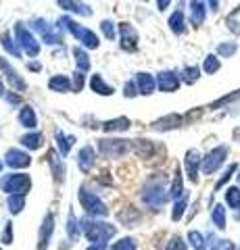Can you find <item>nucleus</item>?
I'll return each mask as SVG.
<instances>
[{
  "mask_svg": "<svg viewBox=\"0 0 240 250\" xmlns=\"http://www.w3.org/2000/svg\"><path fill=\"white\" fill-rule=\"evenodd\" d=\"M226 156H228V148L226 146H219V148H215V150H211L203 159V171L207 175H211L213 171H218V167L223 165Z\"/></svg>",
  "mask_w": 240,
  "mask_h": 250,
  "instance_id": "obj_1",
  "label": "nucleus"
},
{
  "mask_svg": "<svg viewBox=\"0 0 240 250\" xmlns=\"http://www.w3.org/2000/svg\"><path fill=\"white\" fill-rule=\"evenodd\" d=\"M80 200H82V205H84V208L88 210V213H92V215H107L109 210L105 208V205L100 202L94 194H90L88 190H82L80 192Z\"/></svg>",
  "mask_w": 240,
  "mask_h": 250,
  "instance_id": "obj_2",
  "label": "nucleus"
},
{
  "mask_svg": "<svg viewBox=\"0 0 240 250\" xmlns=\"http://www.w3.org/2000/svg\"><path fill=\"white\" fill-rule=\"evenodd\" d=\"M2 188L6 192H13V194H23L29 188V177L27 175H9L2 182Z\"/></svg>",
  "mask_w": 240,
  "mask_h": 250,
  "instance_id": "obj_3",
  "label": "nucleus"
},
{
  "mask_svg": "<svg viewBox=\"0 0 240 250\" xmlns=\"http://www.w3.org/2000/svg\"><path fill=\"white\" fill-rule=\"evenodd\" d=\"M128 148L130 146L126 140H103V142H100V150L109 156H121Z\"/></svg>",
  "mask_w": 240,
  "mask_h": 250,
  "instance_id": "obj_4",
  "label": "nucleus"
},
{
  "mask_svg": "<svg viewBox=\"0 0 240 250\" xmlns=\"http://www.w3.org/2000/svg\"><path fill=\"white\" fill-rule=\"evenodd\" d=\"M184 165H186V173H188L190 182H196L198 179V167H200V154L198 150H188L184 159Z\"/></svg>",
  "mask_w": 240,
  "mask_h": 250,
  "instance_id": "obj_5",
  "label": "nucleus"
},
{
  "mask_svg": "<svg viewBox=\"0 0 240 250\" xmlns=\"http://www.w3.org/2000/svg\"><path fill=\"white\" fill-rule=\"evenodd\" d=\"M159 85L163 92H174V90H177V85H180V80H177L175 73L165 71V73L159 75Z\"/></svg>",
  "mask_w": 240,
  "mask_h": 250,
  "instance_id": "obj_6",
  "label": "nucleus"
},
{
  "mask_svg": "<svg viewBox=\"0 0 240 250\" xmlns=\"http://www.w3.org/2000/svg\"><path fill=\"white\" fill-rule=\"evenodd\" d=\"M207 17V9H205V2L203 0H192V23L195 25H200Z\"/></svg>",
  "mask_w": 240,
  "mask_h": 250,
  "instance_id": "obj_7",
  "label": "nucleus"
},
{
  "mask_svg": "<svg viewBox=\"0 0 240 250\" xmlns=\"http://www.w3.org/2000/svg\"><path fill=\"white\" fill-rule=\"evenodd\" d=\"M6 156H9V159H6V163H9L11 167H27V165H29V156H27L25 152L11 150Z\"/></svg>",
  "mask_w": 240,
  "mask_h": 250,
  "instance_id": "obj_8",
  "label": "nucleus"
},
{
  "mask_svg": "<svg viewBox=\"0 0 240 250\" xmlns=\"http://www.w3.org/2000/svg\"><path fill=\"white\" fill-rule=\"evenodd\" d=\"M77 159H80V169H82V171H88V169L92 167V163H94V150H92L90 146H86V148H84V150L80 152V156H77Z\"/></svg>",
  "mask_w": 240,
  "mask_h": 250,
  "instance_id": "obj_9",
  "label": "nucleus"
},
{
  "mask_svg": "<svg viewBox=\"0 0 240 250\" xmlns=\"http://www.w3.org/2000/svg\"><path fill=\"white\" fill-rule=\"evenodd\" d=\"M123 34V48H136V31L130 25H121Z\"/></svg>",
  "mask_w": 240,
  "mask_h": 250,
  "instance_id": "obj_10",
  "label": "nucleus"
},
{
  "mask_svg": "<svg viewBox=\"0 0 240 250\" xmlns=\"http://www.w3.org/2000/svg\"><path fill=\"white\" fill-rule=\"evenodd\" d=\"M226 25L230 31H234V34L240 36V6L238 9H234L230 15H228V19H226Z\"/></svg>",
  "mask_w": 240,
  "mask_h": 250,
  "instance_id": "obj_11",
  "label": "nucleus"
},
{
  "mask_svg": "<svg viewBox=\"0 0 240 250\" xmlns=\"http://www.w3.org/2000/svg\"><path fill=\"white\" fill-rule=\"evenodd\" d=\"M226 202L230 205V208H234V210H240V190L238 188H228V192H226Z\"/></svg>",
  "mask_w": 240,
  "mask_h": 250,
  "instance_id": "obj_12",
  "label": "nucleus"
},
{
  "mask_svg": "<svg viewBox=\"0 0 240 250\" xmlns=\"http://www.w3.org/2000/svg\"><path fill=\"white\" fill-rule=\"evenodd\" d=\"M180 123H182V119L177 115H169V117H165V119H159L157 123H154V127L157 129H172V127H177Z\"/></svg>",
  "mask_w": 240,
  "mask_h": 250,
  "instance_id": "obj_13",
  "label": "nucleus"
},
{
  "mask_svg": "<svg viewBox=\"0 0 240 250\" xmlns=\"http://www.w3.org/2000/svg\"><path fill=\"white\" fill-rule=\"evenodd\" d=\"M169 25H172V29L175 31V34H184V13L175 11L172 15V19H169Z\"/></svg>",
  "mask_w": 240,
  "mask_h": 250,
  "instance_id": "obj_14",
  "label": "nucleus"
},
{
  "mask_svg": "<svg viewBox=\"0 0 240 250\" xmlns=\"http://www.w3.org/2000/svg\"><path fill=\"white\" fill-rule=\"evenodd\" d=\"M213 223L218 225V229H226V210L221 205L213 207Z\"/></svg>",
  "mask_w": 240,
  "mask_h": 250,
  "instance_id": "obj_15",
  "label": "nucleus"
},
{
  "mask_svg": "<svg viewBox=\"0 0 240 250\" xmlns=\"http://www.w3.org/2000/svg\"><path fill=\"white\" fill-rule=\"evenodd\" d=\"M50 231H52V215H48V217L44 219V228H42V231H40V248H44L46 244H48Z\"/></svg>",
  "mask_w": 240,
  "mask_h": 250,
  "instance_id": "obj_16",
  "label": "nucleus"
},
{
  "mask_svg": "<svg viewBox=\"0 0 240 250\" xmlns=\"http://www.w3.org/2000/svg\"><path fill=\"white\" fill-rule=\"evenodd\" d=\"M138 83H140V92L142 94H151L154 90V80L151 75H146V73H140V77H138Z\"/></svg>",
  "mask_w": 240,
  "mask_h": 250,
  "instance_id": "obj_17",
  "label": "nucleus"
},
{
  "mask_svg": "<svg viewBox=\"0 0 240 250\" xmlns=\"http://www.w3.org/2000/svg\"><path fill=\"white\" fill-rule=\"evenodd\" d=\"M128 127H130V121L126 119V117H121V119H115V121L105 123V129H109V131H123V129H128Z\"/></svg>",
  "mask_w": 240,
  "mask_h": 250,
  "instance_id": "obj_18",
  "label": "nucleus"
},
{
  "mask_svg": "<svg viewBox=\"0 0 240 250\" xmlns=\"http://www.w3.org/2000/svg\"><path fill=\"white\" fill-rule=\"evenodd\" d=\"M92 88H94L98 94H103V96L111 94V88L103 82V77H100V75H94V77H92Z\"/></svg>",
  "mask_w": 240,
  "mask_h": 250,
  "instance_id": "obj_19",
  "label": "nucleus"
},
{
  "mask_svg": "<svg viewBox=\"0 0 240 250\" xmlns=\"http://www.w3.org/2000/svg\"><path fill=\"white\" fill-rule=\"evenodd\" d=\"M188 240H190V244L195 246V250H205V248H207L205 238L200 236L198 231H190V233H188Z\"/></svg>",
  "mask_w": 240,
  "mask_h": 250,
  "instance_id": "obj_20",
  "label": "nucleus"
},
{
  "mask_svg": "<svg viewBox=\"0 0 240 250\" xmlns=\"http://www.w3.org/2000/svg\"><path fill=\"white\" fill-rule=\"evenodd\" d=\"M19 119H21V123L25 125V127H34V125H36V115H34L32 108H23Z\"/></svg>",
  "mask_w": 240,
  "mask_h": 250,
  "instance_id": "obj_21",
  "label": "nucleus"
},
{
  "mask_svg": "<svg viewBox=\"0 0 240 250\" xmlns=\"http://www.w3.org/2000/svg\"><path fill=\"white\" fill-rule=\"evenodd\" d=\"M203 69H205V73H215V71L219 69V59H218V57H213V54H209V57L205 59Z\"/></svg>",
  "mask_w": 240,
  "mask_h": 250,
  "instance_id": "obj_22",
  "label": "nucleus"
},
{
  "mask_svg": "<svg viewBox=\"0 0 240 250\" xmlns=\"http://www.w3.org/2000/svg\"><path fill=\"white\" fill-rule=\"evenodd\" d=\"M200 75V69L198 67H186L184 69V82L186 83H195Z\"/></svg>",
  "mask_w": 240,
  "mask_h": 250,
  "instance_id": "obj_23",
  "label": "nucleus"
},
{
  "mask_svg": "<svg viewBox=\"0 0 240 250\" xmlns=\"http://www.w3.org/2000/svg\"><path fill=\"white\" fill-rule=\"evenodd\" d=\"M50 88L52 90H69V80L67 77H63V75H59V77H52L50 80Z\"/></svg>",
  "mask_w": 240,
  "mask_h": 250,
  "instance_id": "obj_24",
  "label": "nucleus"
},
{
  "mask_svg": "<svg viewBox=\"0 0 240 250\" xmlns=\"http://www.w3.org/2000/svg\"><path fill=\"white\" fill-rule=\"evenodd\" d=\"M186 205H188V196H186V194H184V198L175 202V208H174V215H172V217H174V221H177V219H180V217L184 215Z\"/></svg>",
  "mask_w": 240,
  "mask_h": 250,
  "instance_id": "obj_25",
  "label": "nucleus"
},
{
  "mask_svg": "<svg viewBox=\"0 0 240 250\" xmlns=\"http://www.w3.org/2000/svg\"><path fill=\"white\" fill-rule=\"evenodd\" d=\"M23 142V146H27V148H40L42 146V136H38V134H34V136H25L21 140Z\"/></svg>",
  "mask_w": 240,
  "mask_h": 250,
  "instance_id": "obj_26",
  "label": "nucleus"
},
{
  "mask_svg": "<svg viewBox=\"0 0 240 250\" xmlns=\"http://www.w3.org/2000/svg\"><path fill=\"white\" fill-rule=\"evenodd\" d=\"M236 48H238V46L234 42H232V44H219L218 46V54H219V57H232V54L236 52Z\"/></svg>",
  "mask_w": 240,
  "mask_h": 250,
  "instance_id": "obj_27",
  "label": "nucleus"
},
{
  "mask_svg": "<svg viewBox=\"0 0 240 250\" xmlns=\"http://www.w3.org/2000/svg\"><path fill=\"white\" fill-rule=\"evenodd\" d=\"M23 202H25V200H23V194H15V196L9 200V207H11L13 213H19L21 207H23Z\"/></svg>",
  "mask_w": 240,
  "mask_h": 250,
  "instance_id": "obj_28",
  "label": "nucleus"
},
{
  "mask_svg": "<svg viewBox=\"0 0 240 250\" xmlns=\"http://www.w3.org/2000/svg\"><path fill=\"white\" fill-rule=\"evenodd\" d=\"M75 59H77V67L82 69V71H86V69L90 67V62H88V57L84 54L80 48H75Z\"/></svg>",
  "mask_w": 240,
  "mask_h": 250,
  "instance_id": "obj_29",
  "label": "nucleus"
},
{
  "mask_svg": "<svg viewBox=\"0 0 240 250\" xmlns=\"http://www.w3.org/2000/svg\"><path fill=\"white\" fill-rule=\"evenodd\" d=\"M165 250H186V242H184L180 236H174Z\"/></svg>",
  "mask_w": 240,
  "mask_h": 250,
  "instance_id": "obj_30",
  "label": "nucleus"
},
{
  "mask_svg": "<svg viewBox=\"0 0 240 250\" xmlns=\"http://www.w3.org/2000/svg\"><path fill=\"white\" fill-rule=\"evenodd\" d=\"M236 169H238V165H236V163H234V165H230V167L226 169V173H223V175H221V179H219V182H218V186H215V190H219V188H221V186H223V184H226V182H228V179L232 177V173H234V171H236Z\"/></svg>",
  "mask_w": 240,
  "mask_h": 250,
  "instance_id": "obj_31",
  "label": "nucleus"
},
{
  "mask_svg": "<svg viewBox=\"0 0 240 250\" xmlns=\"http://www.w3.org/2000/svg\"><path fill=\"white\" fill-rule=\"evenodd\" d=\"M180 194H182V177H180V173H177L175 182H174V186H172V196H174V198H180Z\"/></svg>",
  "mask_w": 240,
  "mask_h": 250,
  "instance_id": "obj_32",
  "label": "nucleus"
},
{
  "mask_svg": "<svg viewBox=\"0 0 240 250\" xmlns=\"http://www.w3.org/2000/svg\"><path fill=\"white\" fill-rule=\"evenodd\" d=\"M136 246H134V242L131 240H121V242H117V244H115L111 250H134Z\"/></svg>",
  "mask_w": 240,
  "mask_h": 250,
  "instance_id": "obj_33",
  "label": "nucleus"
},
{
  "mask_svg": "<svg viewBox=\"0 0 240 250\" xmlns=\"http://www.w3.org/2000/svg\"><path fill=\"white\" fill-rule=\"evenodd\" d=\"M103 31H105V36L109 38V40H113V36H115V29H113V25H111L109 21H105V23H103Z\"/></svg>",
  "mask_w": 240,
  "mask_h": 250,
  "instance_id": "obj_34",
  "label": "nucleus"
},
{
  "mask_svg": "<svg viewBox=\"0 0 240 250\" xmlns=\"http://www.w3.org/2000/svg\"><path fill=\"white\" fill-rule=\"evenodd\" d=\"M157 2H159V9L163 11V9H167V6H169V2H172V0H157Z\"/></svg>",
  "mask_w": 240,
  "mask_h": 250,
  "instance_id": "obj_35",
  "label": "nucleus"
},
{
  "mask_svg": "<svg viewBox=\"0 0 240 250\" xmlns=\"http://www.w3.org/2000/svg\"><path fill=\"white\" fill-rule=\"evenodd\" d=\"M211 6H213V11H218V6H219V0H211Z\"/></svg>",
  "mask_w": 240,
  "mask_h": 250,
  "instance_id": "obj_36",
  "label": "nucleus"
},
{
  "mask_svg": "<svg viewBox=\"0 0 240 250\" xmlns=\"http://www.w3.org/2000/svg\"><path fill=\"white\" fill-rule=\"evenodd\" d=\"M0 94H2V83H0Z\"/></svg>",
  "mask_w": 240,
  "mask_h": 250,
  "instance_id": "obj_37",
  "label": "nucleus"
},
{
  "mask_svg": "<svg viewBox=\"0 0 240 250\" xmlns=\"http://www.w3.org/2000/svg\"><path fill=\"white\" fill-rule=\"evenodd\" d=\"M236 219H238V221H240V215H236Z\"/></svg>",
  "mask_w": 240,
  "mask_h": 250,
  "instance_id": "obj_38",
  "label": "nucleus"
},
{
  "mask_svg": "<svg viewBox=\"0 0 240 250\" xmlns=\"http://www.w3.org/2000/svg\"><path fill=\"white\" fill-rule=\"evenodd\" d=\"M238 250H240V248H238Z\"/></svg>",
  "mask_w": 240,
  "mask_h": 250,
  "instance_id": "obj_39",
  "label": "nucleus"
}]
</instances>
